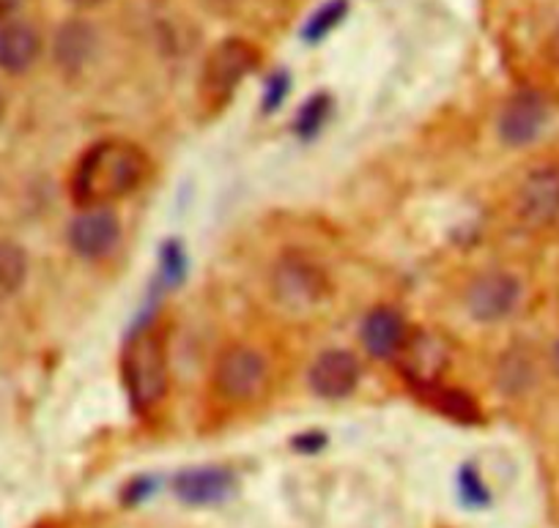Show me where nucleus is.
Masks as SVG:
<instances>
[{"mask_svg":"<svg viewBox=\"0 0 559 528\" xmlns=\"http://www.w3.org/2000/svg\"><path fill=\"white\" fill-rule=\"evenodd\" d=\"M152 161L138 143L107 137L80 154L69 179V192L78 208H99L134 195L146 184Z\"/></svg>","mask_w":559,"mask_h":528,"instance_id":"nucleus-1","label":"nucleus"},{"mask_svg":"<svg viewBox=\"0 0 559 528\" xmlns=\"http://www.w3.org/2000/svg\"><path fill=\"white\" fill-rule=\"evenodd\" d=\"M121 379L129 406L146 413L165 400L170 389V353L159 332H138L123 348Z\"/></svg>","mask_w":559,"mask_h":528,"instance_id":"nucleus-2","label":"nucleus"},{"mask_svg":"<svg viewBox=\"0 0 559 528\" xmlns=\"http://www.w3.org/2000/svg\"><path fill=\"white\" fill-rule=\"evenodd\" d=\"M261 63V50L252 41L230 36L223 39L212 52L201 72V101L206 110H223L236 91Z\"/></svg>","mask_w":559,"mask_h":528,"instance_id":"nucleus-3","label":"nucleus"},{"mask_svg":"<svg viewBox=\"0 0 559 528\" xmlns=\"http://www.w3.org/2000/svg\"><path fill=\"white\" fill-rule=\"evenodd\" d=\"M214 392L230 406H250L272 386V364L258 348L228 345L214 362Z\"/></svg>","mask_w":559,"mask_h":528,"instance_id":"nucleus-4","label":"nucleus"},{"mask_svg":"<svg viewBox=\"0 0 559 528\" xmlns=\"http://www.w3.org/2000/svg\"><path fill=\"white\" fill-rule=\"evenodd\" d=\"M521 279L515 274L493 268V272L477 274L464 293V307L472 321L477 323H499L515 312L521 304Z\"/></svg>","mask_w":559,"mask_h":528,"instance_id":"nucleus-5","label":"nucleus"},{"mask_svg":"<svg viewBox=\"0 0 559 528\" xmlns=\"http://www.w3.org/2000/svg\"><path fill=\"white\" fill-rule=\"evenodd\" d=\"M551 118L548 99L535 88H521L504 99L497 118V134L510 148L532 145L543 134Z\"/></svg>","mask_w":559,"mask_h":528,"instance_id":"nucleus-6","label":"nucleus"},{"mask_svg":"<svg viewBox=\"0 0 559 528\" xmlns=\"http://www.w3.org/2000/svg\"><path fill=\"white\" fill-rule=\"evenodd\" d=\"M67 241L74 255L85 261H99L110 255L121 241V219L110 206L80 208L78 217L69 223Z\"/></svg>","mask_w":559,"mask_h":528,"instance_id":"nucleus-7","label":"nucleus"},{"mask_svg":"<svg viewBox=\"0 0 559 528\" xmlns=\"http://www.w3.org/2000/svg\"><path fill=\"white\" fill-rule=\"evenodd\" d=\"M515 214L532 230H543L559 219V170L535 167L515 192Z\"/></svg>","mask_w":559,"mask_h":528,"instance_id":"nucleus-8","label":"nucleus"},{"mask_svg":"<svg viewBox=\"0 0 559 528\" xmlns=\"http://www.w3.org/2000/svg\"><path fill=\"white\" fill-rule=\"evenodd\" d=\"M362 379V368H359V359L354 357L352 350L332 348L324 350L316 357V362L310 364L308 384L310 392L321 400H343V397L354 395V389L359 386Z\"/></svg>","mask_w":559,"mask_h":528,"instance_id":"nucleus-9","label":"nucleus"},{"mask_svg":"<svg viewBox=\"0 0 559 528\" xmlns=\"http://www.w3.org/2000/svg\"><path fill=\"white\" fill-rule=\"evenodd\" d=\"M274 296L288 307H316L326 296V277L302 257H286L274 272Z\"/></svg>","mask_w":559,"mask_h":528,"instance_id":"nucleus-10","label":"nucleus"},{"mask_svg":"<svg viewBox=\"0 0 559 528\" xmlns=\"http://www.w3.org/2000/svg\"><path fill=\"white\" fill-rule=\"evenodd\" d=\"M236 479L228 468L198 466L174 477V493L187 506H214L234 495Z\"/></svg>","mask_w":559,"mask_h":528,"instance_id":"nucleus-11","label":"nucleus"},{"mask_svg":"<svg viewBox=\"0 0 559 528\" xmlns=\"http://www.w3.org/2000/svg\"><path fill=\"white\" fill-rule=\"evenodd\" d=\"M359 339H362L365 350L373 359H392L406 348L408 326L406 317L392 307H376L362 317V328H359Z\"/></svg>","mask_w":559,"mask_h":528,"instance_id":"nucleus-12","label":"nucleus"},{"mask_svg":"<svg viewBox=\"0 0 559 528\" xmlns=\"http://www.w3.org/2000/svg\"><path fill=\"white\" fill-rule=\"evenodd\" d=\"M96 56V31L85 20H69L56 31L52 58L56 67L67 74H80Z\"/></svg>","mask_w":559,"mask_h":528,"instance_id":"nucleus-13","label":"nucleus"},{"mask_svg":"<svg viewBox=\"0 0 559 528\" xmlns=\"http://www.w3.org/2000/svg\"><path fill=\"white\" fill-rule=\"evenodd\" d=\"M41 56V36L31 23L0 25V69L7 74H25Z\"/></svg>","mask_w":559,"mask_h":528,"instance_id":"nucleus-14","label":"nucleus"},{"mask_svg":"<svg viewBox=\"0 0 559 528\" xmlns=\"http://www.w3.org/2000/svg\"><path fill=\"white\" fill-rule=\"evenodd\" d=\"M28 252L23 244L9 239H0V304L23 290L25 279H28Z\"/></svg>","mask_w":559,"mask_h":528,"instance_id":"nucleus-15","label":"nucleus"},{"mask_svg":"<svg viewBox=\"0 0 559 528\" xmlns=\"http://www.w3.org/2000/svg\"><path fill=\"white\" fill-rule=\"evenodd\" d=\"M419 389L428 392V400H431V406L437 408L439 413H444V417L455 419V422H464V424H475L480 422V406H477L475 400H472L469 395H464L461 389H444V386L439 384H417Z\"/></svg>","mask_w":559,"mask_h":528,"instance_id":"nucleus-16","label":"nucleus"},{"mask_svg":"<svg viewBox=\"0 0 559 528\" xmlns=\"http://www.w3.org/2000/svg\"><path fill=\"white\" fill-rule=\"evenodd\" d=\"M346 14H348V0H326L324 7H319L308 20H305L299 36H302L308 45H319V41H324L326 36H330L332 31L346 20Z\"/></svg>","mask_w":559,"mask_h":528,"instance_id":"nucleus-17","label":"nucleus"},{"mask_svg":"<svg viewBox=\"0 0 559 528\" xmlns=\"http://www.w3.org/2000/svg\"><path fill=\"white\" fill-rule=\"evenodd\" d=\"M326 116H330V96L326 94H316L310 96L308 101L302 105V110H299L297 116V134H302V137H313L316 132H321V127L326 123Z\"/></svg>","mask_w":559,"mask_h":528,"instance_id":"nucleus-18","label":"nucleus"},{"mask_svg":"<svg viewBox=\"0 0 559 528\" xmlns=\"http://www.w3.org/2000/svg\"><path fill=\"white\" fill-rule=\"evenodd\" d=\"M459 488H461V499H464L469 506H486L488 499H491V493H488V488L483 484L480 473H477L475 468H464V471H461Z\"/></svg>","mask_w":559,"mask_h":528,"instance_id":"nucleus-19","label":"nucleus"},{"mask_svg":"<svg viewBox=\"0 0 559 528\" xmlns=\"http://www.w3.org/2000/svg\"><path fill=\"white\" fill-rule=\"evenodd\" d=\"M288 88H292V77H288V72H274L272 77H269L266 99H263V105H266V112H272L274 107L280 105V101L286 99Z\"/></svg>","mask_w":559,"mask_h":528,"instance_id":"nucleus-20","label":"nucleus"},{"mask_svg":"<svg viewBox=\"0 0 559 528\" xmlns=\"http://www.w3.org/2000/svg\"><path fill=\"white\" fill-rule=\"evenodd\" d=\"M548 364H551L554 375H557V379H559V337L554 339V345H551V357H548Z\"/></svg>","mask_w":559,"mask_h":528,"instance_id":"nucleus-21","label":"nucleus"},{"mask_svg":"<svg viewBox=\"0 0 559 528\" xmlns=\"http://www.w3.org/2000/svg\"><path fill=\"white\" fill-rule=\"evenodd\" d=\"M69 3H72V7H78V9H96L99 3H105V0H69Z\"/></svg>","mask_w":559,"mask_h":528,"instance_id":"nucleus-22","label":"nucleus"},{"mask_svg":"<svg viewBox=\"0 0 559 528\" xmlns=\"http://www.w3.org/2000/svg\"><path fill=\"white\" fill-rule=\"evenodd\" d=\"M551 56H554V61L559 63V23H557V28H554V34H551Z\"/></svg>","mask_w":559,"mask_h":528,"instance_id":"nucleus-23","label":"nucleus"},{"mask_svg":"<svg viewBox=\"0 0 559 528\" xmlns=\"http://www.w3.org/2000/svg\"><path fill=\"white\" fill-rule=\"evenodd\" d=\"M3 110H7V101H3V94H0V118H3Z\"/></svg>","mask_w":559,"mask_h":528,"instance_id":"nucleus-24","label":"nucleus"}]
</instances>
